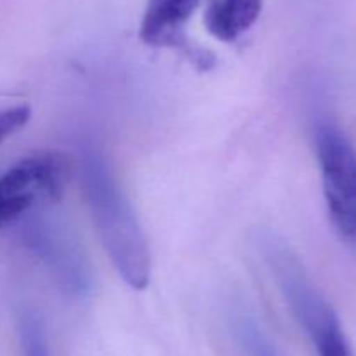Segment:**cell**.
Returning <instances> with one entry per match:
<instances>
[{"label": "cell", "mask_w": 356, "mask_h": 356, "mask_svg": "<svg viewBox=\"0 0 356 356\" xmlns=\"http://www.w3.org/2000/svg\"><path fill=\"white\" fill-rule=\"evenodd\" d=\"M312 341L315 344L318 356H355L346 336H344L341 322H336L330 327H327L325 330L316 334Z\"/></svg>", "instance_id": "7"}, {"label": "cell", "mask_w": 356, "mask_h": 356, "mask_svg": "<svg viewBox=\"0 0 356 356\" xmlns=\"http://www.w3.org/2000/svg\"><path fill=\"white\" fill-rule=\"evenodd\" d=\"M327 211L336 232L356 242V149L332 122H320L315 132Z\"/></svg>", "instance_id": "4"}, {"label": "cell", "mask_w": 356, "mask_h": 356, "mask_svg": "<svg viewBox=\"0 0 356 356\" xmlns=\"http://www.w3.org/2000/svg\"><path fill=\"white\" fill-rule=\"evenodd\" d=\"M31 117V108L28 104H14L0 110V145L9 136L23 129Z\"/></svg>", "instance_id": "10"}, {"label": "cell", "mask_w": 356, "mask_h": 356, "mask_svg": "<svg viewBox=\"0 0 356 356\" xmlns=\"http://www.w3.org/2000/svg\"><path fill=\"white\" fill-rule=\"evenodd\" d=\"M72 167L59 153H33L0 176V226L13 225L42 204L61 200Z\"/></svg>", "instance_id": "3"}, {"label": "cell", "mask_w": 356, "mask_h": 356, "mask_svg": "<svg viewBox=\"0 0 356 356\" xmlns=\"http://www.w3.org/2000/svg\"><path fill=\"white\" fill-rule=\"evenodd\" d=\"M200 0H148L139 37L153 47H188L186 24Z\"/></svg>", "instance_id": "5"}, {"label": "cell", "mask_w": 356, "mask_h": 356, "mask_svg": "<svg viewBox=\"0 0 356 356\" xmlns=\"http://www.w3.org/2000/svg\"><path fill=\"white\" fill-rule=\"evenodd\" d=\"M24 247L42 261L68 294L83 296L92 287V270L79 240L68 226L44 209H33L19 219Z\"/></svg>", "instance_id": "2"}, {"label": "cell", "mask_w": 356, "mask_h": 356, "mask_svg": "<svg viewBox=\"0 0 356 356\" xmlns=\"http://www.w3.org/2000/svg\"><path fill=\"white\" fill-rule=\"evenodd\" d=\"M263 0H207L205 26L221 42H235L254 26Z\"/></svg>", "instance_id": "6"}, {"label": "cell", "mask_w": 356, "mask_h": 356, "mask_svg": "<svg viewBox=\"0 0 356 356\" xmlns=\"http://www.w3.org/2000/svg\"><path fill=\"white\" fill-rule=\"evenodd\" d=\"M238 336L242 341L243 348L249 351L250 356H278L275 351L273 344L268 341L263 330L259 329L254 320L243 316L238 323Z\"/></svg>", "instance_id": "9"}, {"label": "cell", "mask_w": 356, "mask_h": 356, "mask_svg": "<svg viewBox=\"0 0 356 356\" xmlns=\"http://www.w3.org/2000/svg\"><path fill=\"white\" fill-rule=\"evenodd\" d=\"M19 336L26 356H47L44 329L35 315L24 313L19 318Z\"/></svg>", "instance_id": "8"}, {"label": "cell", "mask_w": 356, "mask_h": 356, "mask_svg": "<svg viewBox=\"0 0 356 356\" xmlns=\"http://www.w3.org/2000/svg\"><path fill=\"white\" fill-rule=\"evenodd\" d=\"M80 181L94 226L111 263L129 287L143 291L152 277V256L145 232L103 153L94 146L82 149Z\"/></svg>", "instance_id": "1"}]
</instances>
